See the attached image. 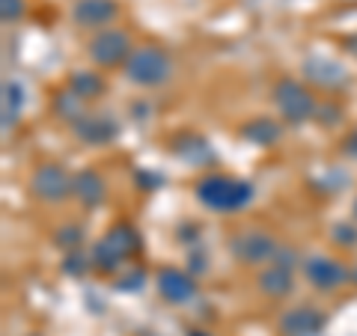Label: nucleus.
Masks as SVG:
<instances>
[{"mask_svg": "<svg viewBox=\"0 0 357 336\" xmlns=\"http://www.w3.org/2000/svg\"><path fill=\"white\" fill-rule=\"evenodd\" d=\"M3 93H6V98H3V125L9 128L18 116V107H21V89L15 84H6Z\"/></svg>", "mask_w": 357, "mask_h": 336, "instance_id": "17", "label": "nucleus"}, {"mask_svg": "<svg viewBox=\"0 0 357 336\" xmlns=\"http://www.w3.org/2000/svg\"><path fill=\"white\" fill-rule=\"evenodd\" d=\"M158 292H161V298L170 300V304H185V300L194 298L197 286L188 274L176 271V268H164L158 274Z\"/></svg>", "mask_w": 357, "mask_h": 336, "instance_id": "9", "label": "nucleus"}, {"mask_svg": "<svg viewBox=\"0 0 357 336\" xmlns=\"http://www.w3.org/2000/svg\"><path fill=\"white\" fill-rule=\"evenodd\" d=\"M75 194L84 199V206H98L105 199V182H102V176H96V173H81L75 178Z\"/></svg>", "mask_w": 357, "mask_h": 336, "instance_id": "14", "label": "nucleus"}, {"mask_svg": "<svg viewBox=\"0 0 357 336\" xmlns=\"http://www.w3.org/2000/svg\"><path fill=\"white\" fill-rule=\"evenodd\" d=\"M126 75L140 86H158L170 77V57L161 48H137L126 60Z\"/></svg>", "mask_w": 357, "mask_h": 336, "instance_id": "2", "label": "nucleus"}, {"mask_svg": "<svg viewBox=\"0 0 357 336\" xmlns=\"http://www.w3.org/2000/svg\"><path fill=\"white\" fill-rule=\"evenodd\" d=\"M89 57H93L98 66L110 69V66H119L131 57V42H128L126 33H119V30H102L93 42H89Z\"/></svg>", "mask_w": 357, "mask_h": 336, "instance_id": "5", "label": "nucleus"}, {"mask_svg": "<svg viewBox=\"0 0 357 336\" xmlns=\"http://www.w3.org/2000/svg\"><path fill=\"white\" fill-rule=\"evenodd\" d=\"M77 137L86 140V143H107L110 137H114V125L105 119V116H81V122L75 125Z\"/></svg>", "mask_w": 357, "mask_h": 336, "instance_id": "13", "label": "nucleus"}, {"mask_svg": "<svg viewBox=\"0 0 357 336\" xmlns=\"http://www.w3.org/2000/svg\"><path fill=\"white\" fill-rule=\"evenodd\" d=\"M274 102L277 107H280V114L289 119V122H301L307 119L312 114V96L307 93L304 86H301L298 81H289V77H283V81H277L274 86Z\"/></svg>", "mask_w": 357, "mask_h": 336, "instance_id": "4", "label": "nucleus"}, {"mask_svg": "<svg viewBox=\"0 0 357 336\" xmlns=\"http://www.w3.org/2000/svg\"><path fill=\"white\" fill-rule=\"evenodd\" d=\"M137 247H140L137 232H134L131 227H126V223H119V227H114L102 241H98L96 265L102 268V271H114V268L126 259V256H131Z\"/></svg>", "mask_w": 357, "mask_h": 336, "instance_id": "3", "label": "nucleus"}, {"mask_svg": "<svg viewBox=\"0 0 357 336\" xmlns=\"http://www.w3.org/2000/svg\"><path fill=\"white\" fill-rule=\"evenodd\" d=\"M69 190H72V185H69V176L63 173V167L48 164L33 176V194L48 199V203H57V199H63Z\"/></svg>", "mask_w": 357, "mask_h": 336, "instance_id": "7", "label": "nucleus"}, {"mask_svg": "<svg viewBox=\"0 0 357 336\" xmlns=\"http://www.w3.org/2000/svg\"><path fill=\"white\" fill-rule=\"evenodd\" d=\"M72 15L81 27H105L119 15V6L116 0H77Z\"/></svg>", "mask_w": 357, "mask_h": 336, "instance_id": "8", "label": "nucleus"}, {"mask_svg": "<svg viewBox=\"0 0 357 336\" xmlns=\"http://www.w3.org/2000/svg\"><path fill=\"white\" fill-rule=\"evenodd\" d=\"M232 253L238 262L259 265L268 259H277V241L265 232H244L238 238H232Z\"/></svg>", "mask_w": 357, "mask_h": 336, "instance_id": "6", "label": "nucleus"}, {"mask_svg": "<svg viewBox=\"0 0 357 336\" xmlns=\"http://www.w3.org/2000/svg\"><path fill=\"white\" fill-rule=\"evenodd\" d=\"M259 286H262L265 295H274V298L289 295V289H292V274H289V265L274 262V265L259 277Z\"/></svg>", "mask_w": 357, "mask_h": 336, "instance_id": "12", "label": "nucleus"}, {"mask_svg": "<svg viewBox=\"0 0 357 336\" xmlns=\"http://www.w3.org/2000/svg\"><path fill=\"white\" fill-rule=\"evenodd\" d=\"M77 235H81L77 229H63V232L57 235V241H60V244H66V247H72V244L77 241Z\"/></svg>", "mask_w": 357, "mask_h": 336, "instance_id": "19", "label": "nucleus"}, {"mask_svg": "<svg viewBox=\"0 0 357 336\" xmlns=\"http://www.w3.org/2000/svg\"><path fill=\"white\" fill-rule=\"evenodd\" d=\"M3 6V21H18L24 15V0H0Z\"/></svg>", "mask_w": 357, "mask_h": 336, "instance_id": "18", "label": "nucleus"}, {"mask_svg": "<svg viewBox=\"0 0 357 336\" xmlns=\"http://www.w3.org/2000/svg\"><path fill=\"white\" fill-rule=\"evenodd\" d=\"M321 316L310 307H298V310H289L286 316L280 319V330L286 336H316L321 330Z\"/></svg>", "mask_w": 357, "mask_h": 336, "instance_id": "10", "label": "nucleus"}, {"mask_svg": "<svg viewBox=\"0 0 357 336\" xmlns=\"http://www.w3.org/2000/svg\"><path fill=\"white\" fill-rule=\"evenodd\" d=\"M354 215H357V206H354Z\"/></svg>", "mask_w": 357, "mask_h": 336, "instance_id": "20", "label": "nucleus"}, {"mask_svg": "<svg viewBox=\"0 0 357 336\" xmlns=\"http://www.w3.org/2000/svg\"><path fill=\"white\" fill-rule=\"evenodd\" d=\"M307 277L319 289H337L345 283V268L333 259H325V256H316V259L307 262Z\"/></svg>", "mask_w": 357, "mask_h": 336, "instance_id": "11", "label": "nucleus"}, {"mask_svg": "<svg viewBox=\"0 0 357 336\" xmlns=\"http://www.w3.org/2000/svg\"><path fill=\"white\" fill-rule=\"evenodd\" d=\"M98 89H102V81H98L96 75H89V72H77L72 77V93L75 96H98Z\"/></svg>", "mask_w": 357, "mask_h": 336, "instance_id": "16", "label": "nucleus"}, {"mask_svg": "<svg viewBox=\"0 0 357 336\" xmlns=\"http://www.w3.org/2000/svg\"><path fill=\"white\" fill-rule=\"evenodd\" d=\"M244 134L253 140V143H259V146H268V143H274L277 140V125L271 119H256V122H250L248 128H244Z\"/></svg>", "mask_w": 357, "mask_h": 336, "instance_id": "15", "label": "nucleus"}, {"mask_svg": "<svg viewBox=\"0 0 357 336\" xmlns=\"http://www.w3.org/2000/svg\"><path fill=\"white\" fill-rule=\"evenodd\" d=\"M197 197L199 203L218 211H236L244 203H250L253 188L238 182V178H227V176H208L197 185Z\"/></svg>", "mask_w": 357, "mask_h": 336, "instance_id": "1", "label": "nucleus"}]
</instances>
